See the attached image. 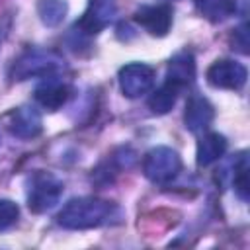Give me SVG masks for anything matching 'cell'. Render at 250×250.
I'll use <instances>...</instances> for the list:
<instances>
[{"label": "cell", "mask_w": 250, "mask_h": 250, "mask_svg": "<svg viewBox=\"0 0 250 250\" xmlns=\"http://www.w3.org/2000/svg\"><path fill=\"white\" fill-rule=\"evenodd\" d=\"M115 205L100 197H74L59 211V225L70 230L94 229L109 223L115 215Z\"/></svg>", "instance_id": "obj_1"}, {"label": "cell", "mask_w": 250, "mask_h": 250, "mask_svg": "<svg viewBox=\"0 0 250 250\" xmlns=\"http://www.w3.org/2000/svg\"><path fill=\"white\" fill-rule=\"evenodd\" d=\"M64 70V59L51 49H33L23 53L12 66L14 80H27V78H51Z\"/></svg>", "instance_id": "obj_2"}, {"label": "cell", "mask_w": 250, "mask_h": 250, "mask_svg": "<svg viewBox=\"0 0 250 250\" xmlns=\"http://www.w3.org/2000/svg\"><path fill=\"white\" fill-rule=\"evenodd\" d=\"M182 168L180 154L170 146H156L150 148L143 162L145 176L154 184H168L172 182Z\"/></svg>", "instance_id": "obj_3"}, {"label": "cell", "mask_w": 250, "mask_h": 250, "mask_svg": "<svg viewBox=\"0 0 250 250\" xmlns=\"http://www.w3.org/2000/svg\"><path fill=\"white\" fill-rule=\"evenodd\" d=\"M117 14L115 0H88V8L82 18L76 21L74 31L80 35L94 37L104 27H107Z\"/></svg>", "instance_id": "obj_4"}, {"label": "cell", "mask_w": 250, "mask_h": 250, "mask_svg": "<svg viewBox=\"0 0 250 250\" xmlns=\"http://www.w3.org/2000/svg\"><path fill=\"white\" fill-rule=\"evenodd\" d=\"M62 195V184L51 174H37L27 193V205L33 213H45L57 205Z\"/></svg>", "instance_id": "obj_5"}, {"label": "cell", "mask_w": 250, "mask_h": 250, "mask_svg": "<svg viewBox=\"0 0 250 250\" xmlns=\"http://www.w3.org/2000/svg\"><path fill=\"white\" fill-rule=\"evenodd\" d=\"M119 88L127 98L145 96L154 84V68L143 62H129L119 70Z\"/></svg>", "instance_id": "obj_6"}, {"label": "cell", "mask_w": 250, "mask_h": 250, "mask_svg": "<svg viewBox=\"0 0 250 250\" xmlns=\"http://www.w3.org/2000/svg\"><path fill=\"white\" fill-rule=\"evenodd\" d=\"M248 72L246 66L236 62V61H215L207 68V82L213 88H223V90H240L246 84Z\"/></svg>", "instance_id": "obj_7"}, {"label": "cell", "mask_w": 250, "mask_h": 250, "mask_svg": "<svg viewBox=\"0 0 250 250\" xmlns=\"http://www.w3.org/2000/svg\"><path fill=\"white\" fill-rule=\"evenodd\" d=\"M133 20L145 27L150 35L154 37H164L170 27H172V8L166 4H156V6H141L135 14Z\"/></svg>", "instance_id": "obj_8"}, {"label": "cell", "mask_w": 250, "mask_h": 250, "mask_svg": "<svg viewBox=\"0 0 250 250\" xmlns=\"http://www.w3.org/2000/svg\"><path fill=\"white\" fill-rule=\"evenodd\" d=\"M215 117V109L209 104L207 98L203 96H191L186 104V113H184V123L186 129L191 133H201L205 131Z\"/></svg>", "instance_id": "obj_9"}, {"label": "cell", "mask_w": 250, "mask_h": 250, "mask_svg": "<svg viewBox=\"0 0 250 250\" xmlns=\"http://www.w3.org/2000/svg\"><path fill=\"white\" fill-rule=\"evenodd\" d=\"M41 113L33 105H21L10 117V133L20 139H33L41 133Z\"/></svg>", "instance_id": "obj_10"}, {"label": "cell", "mask_w": 250, "mask_h": 250, "mask_svg": "<svg viewBox=\"0 0 250 250\" xmlns=\"http://www.w3.org/2000/svg\"><path fill=\"white\" fill-rule=\"evenodd\" d=\"M195 80V59L191 53L182 51L174 55L166 68V82L174 84L176 88H188Z\"/></svg>", "instance_id": "obj_11"}, {"label": "cell", "mask_w": 250, "mask_h": 250, "mask_svg": "<svg viewBox=\"0 0 250 250\" xmlns=\"http://www.w3.org/2000/svg\"><path fill=\"white\" fill-rule=\"evenodd\" d=\"M70 86L64 84L62 80L57 78H47L41 86H37L35 90V100L49 111H55L59 107H62L68 98H70Z\"/></svg>", "instance_id": "obj_12"}, {"label": "cell", "mask_w": 250, "mask_h": 250, "mask_svg": "<svg viewBox=\"0 0 250 250\" xmlns=\"http://www.w3.org/2000/svg\"><path fill=\"white\" fill-rule=\"evenodd\" d=\"M225 152H227V139L219 133H207L197 143V152H195L197 158L195 160L199 166H209V164L217 162Z\"/></svg>", "instance_id": "obj_13"}, {"label": "cell", "mask_w": 250, "mask_h": 250, "mask_svg": "<svg viewBox=\"0 0 250 250\" xmlns=\"http://www.w3.org/2000/svg\"><path fill=\"white\" fill-rule=\"evenodd\" d=\"M178 92H180V88H176V86L170 84V82H164V84H162L158 90H154L152 96L148 98V107H150V111L156 113V115L168 113V111L174 107L176 100H178Z\"/></svg>", "instance_id": "obj_14"}, {"label": "cell", "mask_w": 250, "mask_h": 250, "mask_svg": "<svg viewBox=\"0 0 250 250\" xmlns=\"http://www.w3.org/2000/svg\"><path fill=\"white\" fill-rule=\"evenodd\" d=\"M66 12H68V4L64 0H39V4H37L39 20L47 27L61 25L62 20L66 18Z\"/></svg>", "instance_id": "obj_15"}, {"label": "cell", "mask_w": 250, "mask_h": 250, "mask_svg": "<svg viewBox=\"0 0 250 250\" xmlns=\"http://www.w3.org/2000/svg\"><path fill=\"white\" fill-rule=\"evenodd\" d=\"M195 2L201 14L207 16L211 21H221L236 10L232 0H195Z\"/></svg>", "instance_id": "obj_16"}, {"label": "cell", "mask_w": 250, "mask_h": 250, "mask_svg": "<svg viewBox=\"0 0 250 250\" xmlns=\"http://www.w3.org/2000/svg\"><path fill=\"white\" fill-rule=\"evenodd\" d=\"M234 191L242 201H248V193H250V184H248V160H246V152H240L236 164H234Z\"/></svg>", "instance_id": "obj_17"}, {"label": "cell", "mask_w": 250, "mask_h": 250, "mask_svg": "<svg viewBox=\"0 0 250 250\" xmlns=\"http://www.w3.org/2000/svg\"><path fill=\"white\" fill-rule=\"evenodd\" d=\"M20 217V207L12 199H0V230L10 229Z\"/></svg>", "instance_id": "obj_18"}, {"label": "cell", "mask_w": 250, "mask_h": 250, "mask_svg": "<svg viewBox=\"0 0 250 250\" xmlns=\"http://www.w3.org/2000/svg\"><path fill=\"white\" fill-rule=\"evenodd\" d=\"M232 45L236 51H240L242 55L248 53V31H246V23H242L238 29H234L232 35Z\"/></svg>", "instance_id": "obj_19"}]
</instances>
